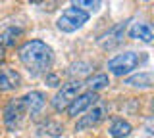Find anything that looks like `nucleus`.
Masks as SVG:
<instances>
[{
  "label": "nucleus",
  "instance_id": "nucleus-1",
  "mask_svg": "<svg viewBox=\"0 0 154 138\" xmlns=\"http://www.w3.org/2000/svg\"><path fill=\"white\" fill-rule=\"evenodd\" d=\"M17 54H19V61L25 65V69L33 77L46 73L52 65V60H54L52 48L45 40H38V39L27 40L25 44H21Z\"/></svg>",
  "mask_w": 154,
  "mask_h": 138
},
{
  "label": "nucleus",
  "instance_id": "nucleus-2",
  "mask_svg": "<svg viewBox=\"0 0 154 138\" xmlns=\"http://www.w3.org/2000/svg\"><path fill=\"white\" fill-rule=\"evenodd\" d=\"M144 61V58L137 54V52H123V54H118L116 58H112L108 61V69L110 73L116 75V77H123V75L131 73L133 69L139 67V63Z\"/></svg>",
  "mask_w": 154,
  "mask_h": 138
},
{
  "label": "nucleus",
  "instance_id": "nucleus-3",
  "mask_svg": "<svg viewBox=\"0 0 154 138\" xmlns=\"http://www.w3.org/2000/svg\"><path fill=\"white\" fill-rule=\"evenodd\" d=\"M87 21H89V13H85L83 10L71 6V8H67V10L58 17L56 27L62 33H75L77 29H81Z\"/></svg>",
  "mask_w": 154,
  "mask_h": 138
},
{
  "label": "nucleus",
  "instance_id": "nucleus-4",
  "mask_svg": "<svg viewBox=\"0 0 154 138\" xmlns=\"http://www.w3.org/2000/svg\"><path fill=\"white\" fill-rule=\"evenodd\" d=\"M81 88H83V83H81L79 79L62 84V88L58 90L56 96L52 98V107H54V111H66L67 106L81 94Z\"/></svg>",
  "mask_w": 154,
  "mask_h": 138
},
{
  "label": "nucleus",
  "instance_id": "nucleus-5",
  "mask_svg": "<svg viewBox=\"0 0 154 138\" xmlns=\"http://www.w3.org/2000/svg\"><path fill=\"white\" fill-rule=\"evenodd\" d=\"M106 115H108V106L104 102H96L93 107L87 109V115H81V119L77 121L75 125V131H87V128H93L96 127L98 123H102Z\"/></svg>",
  "mask_w": 154,
  "mask_h": 138
},
{
  "label": "nucleus",
  "instance_id": "nucleus-6",
  "mask_svg": "<svg viewBox=\"0 0 154 138\" xmlns=\"http://www.w3.org/2000/svg\"><path fill=\"white\" fill-rule=\"evenodd\" d=\"M127 25H129V21H119V23H116L114 27H110L106 33H102V35L98 37V46L102 50H112L116 48V46H119L123 42V37H125V33H127Z\"/></svg>",
  "mask_w": 154,
  "mask_h": 138
},
{
  "label": "nucleus",
  "instance_id": "nucleus-7",
  "mask_svg": "<svg viewBox=\"0 0 154 138\" xmlns=\"http://www.w3.org/2000/svg\"><path fill=\"white\" fill-rule=\"evenodd\" d=\"M4 125H6L8 131H17L21 127V121L25 117V109H23V104H21V98H14L10 100L4 107Z\"/></svg>",
  "mask_w": 154,
  "mask_h": 138
},
{
  "label": "nucleus",
  "instance_id": "nucleus-8",
  "mask_svg": "<svg viewBox=\"0 0 154 138\" xmlns=\"http://www.w3.org/2000/svg\"><path fill=\"white\" fill-rule=\"evenodd\" d=\"M98 100H100L98 94H96V92H91V90H89V92L79 94V96H77L73 102L67 106L66 111H67V115H69V117H77V115H81L83 111H87L89 107H93L94 104L98 102Z\"/></svg>",
  "mask_w": 154,
  "mask_h": 138
},
{
  "label": "nucleus",
  "instance_id": "nucleus-9",
  "mask_svg": "<svg viewBox=\"0 0 154 138\" xmlns=\"http://www.w3.org/2000/svg\"><path fill=\"white\" fill-rule=\"evenodd\" d=\"M21 104H23V109H25L27 115L37 117L38 113L42 111V107H45L46 98H45V94L38 92V90H31L25 96H21Z\"/></svg>",
  "mask_w": 154,
  "mask_h": 138
},
{
  "label": "nucleus",
  "instance_id": "nucleus-10",
  "mask_svg": "<svg viewBox=\"0 0 154 138\" xmlns=\"http://www.w3.org/2000/svg\"><path fill=\"white\" fill-rule=\"evenodd\" d=\"M21 84V77L14 69H2L0 71V92H10L16 90Z\"/></svg>",
  "mask_w": 154,
  "mask_h": 138
},
{
  "label": "nucleus",
  "instance_id": "nucleus-11",
  "mask_svg": "<svg viewBox=\"0 0 154 138\" xmlns=\"http://www.w3.org/2000/svg\"><path fill=\"white\" fill-rule=\"evenodd\" d=\"M129 37L135 40H143L146 44H150L154 39V33H152L148 23H133V27L129 29Z\"/></svg>",
  "mask_w": 154,
  "mask_h": 138
},
{
  "label": "nucleus",
  "instance_id": "nucleus-12",
  "mask_svg": "<svg viewBox=\"0 0 154 138\" xmlns=\"http://www.w3.org/2000/svg\"><path fill=\"white\" fill-rule=\"evenodd\" d=\"M125 84L135 87V88H150L154 84V75L150 73V71H143V73H137V75L127 77L125 79Z\"/></svg>",
  "mask_w": 154,
  "mask_h": 138
},
{
  "label": "nucleus",
  "instance_id": "nucleus-13",
  "mask_svg": "<svg viewBox=\"0 0 154 138\" xmlns=\"http://www.w3.org/2000/svg\"><path fill=\"white\" fill-rule=\"evenodd\" d=\"M21 35H23L21 27H8L6 31H2L0 33V52L4 48H12Z\"/></svg>",
  "mask_w": 154,
  "mask_h": 138
},
{
  "label": "nucleus",
  "instance_id": "nucleus-14",
  "mask_svg": "<svg viewBox=\"0 0 154 138\" xmlns=\"http://www.w3.org/2000/svg\"><path fill=\"white\" fill-rule=\"evenodd\" d=\"M131 131H133L131 125L127 121H123V119H116L110 125V136L112 138H125L131 134Z\"/></svg>",
  "mask_w": 154,
  "mask_h": 138
},
{
  "label": "nucleus",
  "instance_id": "nucleus-15",
  "mask_svg": "<svg viewBox=\"0 0 154 138\" xmlns=\"http://www.w3.org/2000/svg\"><path fill=\"white\" fill-rule=\"evenodd\" d=\"M38 131H41L42 134H48V136H52V138H58V136L64 134V125L50 119V121H45L42 125H38Z\"/></svg>",
  "mask_w": 154,
  "mask_h": 138
},
{
  "label": "nucleus",
  "instance_id": "nucleus-16",
  "mask_svg": "<svg viewBox=\"0 0 154 138\" xmlns=\"http://www.w3.org/2000/svg\"><path fill=\"white\" fill-rule=\"evenodd\" d=\"M108 84H110V79L104 73H96L93 77H89V81H87V87H89L91 92H98V90L106 88Z\"/></svg>",
  "mask_w": 154,
  "mask_h": 138
},
{
  "label": "nucleus",
  "instance_id": "nucleus-17",
  "mask_svg": "<svg viewBox=\"0 0 154 138\" xmlns=\"http://www.w3.org/2000/svg\"><path fill=\"white\" fill-rule=\"evenodd\" d=\"M91 71H93V63L91 61H77V63H71L69 69H67V73L71 75V77H79V75H89Z\"/></svg>",
  "mask_w": 154,
  "mask_h": 138
},
{
  "label": "nucleus",
  "instance_id": "nucleus-18",
  "mask_svg": "<svg viewBox=\"0 0 154 138\" xmlns=\"http://www.w3.org/2000/svg\"><path fill=\"white\" fill-rule=\"evenodd\" d=\"M73 6L79 8V10H83L85 13L100 10V2H98V0H79V2H73Z\"/></svg>",
  "mask_w": 154,
  "mask_h": 138
},
{
  "label": "nucleus",
  "instance_id": "nucleus-19",
  "mask_svg": "<svg viewBox=\"0 0 154 138\" xmlns=\"http://www.w3.org/2000/svg\"><path fill=\"white\" fill-rule=\"evenodd\" d=\"M46 84L48 87H58L60 84V79H58V75H46Z\"/></svg>",
  "mask_w": 154,
  "mask_h": 138
},
{
  "label": "nucleus",
  "instance_id": "nucleus-20",
  "mask_svg": "<svg viewBox=\"0 0 154 138\" xmlns=\"http://www.w3.org/2000/svg\"><path fill=\"white\" fill-rule=\"evenodd\" d=\"M4 60V54H2V52H0V61H2Z\"/></svg>",
  "mask_w": 154,
  "mask_h": 138
}]
</instances>
